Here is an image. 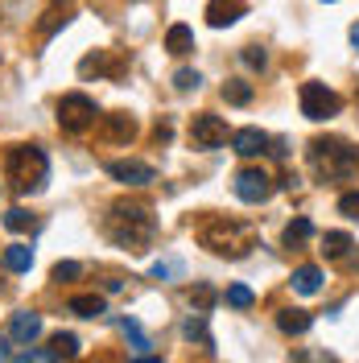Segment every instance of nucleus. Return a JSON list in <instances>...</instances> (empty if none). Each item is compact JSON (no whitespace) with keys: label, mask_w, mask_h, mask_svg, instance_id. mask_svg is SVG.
I'll return each mask as SVG.
<instances>
[{"label":"nucleus","mask_w":359,"mask_h":363,"mask_svg":"<svg viewBox=\"0 0 359 363\" xmlns=\"http://www.w3.org/2000/svg\"><path fill=\"white\" fill-rule=\"evenodd\" d=\"M153 231H158V223L145 203H116L108 215V235L128 252H145L153 244Z\"/></svg>","instance_id":"nucleus-1"},{"label":"nucleus","mask_w":359,"mask_h":363,"mask_svg":"<svg viewBox=\"0 0 359 363\" xmlns=\"http://www.w3.org/2000/svg\"><path fill=\"white\" fill-rule=\"evenodd\" d=\"M4 174H9L17 194H38V190H45V182H50V157H45L38 145H13L4 153Z\"/></svg>","instance_id":"nucleus-2"},{"label":"nucleus","mask_w":359,"mask_h":363,"mask_svg":"<svg viewBox=\"0 0 359 363\" xmlns=\"http://www.w3.org/2000/svg\"><path fill=\"white\" fill-rule=\"evenodd\" d=\"M199 244L211 248L215 256H244L248 252V227L231 219H206L199 227Z\"/></svg>","instance_id":"nucleus-3"},{"label":"nucleus","mask_w":359,"mask_h":363,"mask_svg":"<svg viewBox=\"0 0 359 363\" xmlns=\"http://www.w3.org/2000/svg\"><path fill=\"white\" fill-rule=\"evenodd\" d=\"M310 161H314V169L322 178H347L351 169L359 165V153L351 145H343V140H314L310 145Z\"/></svg>","instance_id":"nucleus-4"},{"label":"nucleus","mask_w":359,"mask_h":363,"mask_svg":"<svg viewBox=\"0 0 359 363\" xmlns=\"http://www.w3.org/2000/svg\"><path fill=\"white\" fill-rule=\"evenodd\" d=\"M95 116H99V108H95V99L91 95H83V91H70V95H62L58 99V128L62 133H87L91 124H95Z\"/></svg>","instance_id":"nucleus-5"},{"label":"nucleus","mask_w":359,"mask_h":363,"mask_svg":"<svg viewBox=\"0 0 359 363\" xmlns=\"http://www.w3.org/2000/svg\"><path fill=\"white\" fill-rule=\"evenodd\" d=\"M297 104H302V116H306V120H314V124L343 112V95H338V91H331L326 83H302V91H297Z\"/></svg>","instance_id":"nucleus-6"},{"label":"nucleus","mask_w":359,"mask_h":363,"mask_svg":"<svg viewBox=\"0 0 359 363\" xmlns=\"http://www.w3.org/2000/svg\"><path fill=\"white\" fill-rule=\"evenodd\" d=\"M190 140H194V149H219V145H227L223 116L199 112L194 120H190Z\"/></svg>","instance_id":"nucleus-7"},{"label":"nucleus","mask_w":359,"mask_h":363,"mask_svg":"<svg viewBox=\"0 0 359 363\" xmlns=\"http://www.w3.org/2000/svg\"><path fill=\"white\" fill-rule=\"evenodd\" d=\"M236 194L244 199V203H269L272 199V178L265 174V169H240L236 174Z\"/></svg>","instance_id":"nucleus-8"},{"label":"nucleus","mask_w":359,"mask_h":363,"mask_svg":"<svg viewBox=\"0 0 359 363\" xmlns=\"http://www.w3.org/2000/svg\"><path fill=\"white\" fill-rule=\"evenodd\" d=\"M108 174H112L120 186H149L158 178V169L149 161H136V157H120V161H108Z\"/></svg>","instance_id":"nucleus-9"},{"label":"nucleus","mask_w":359,"mask_h":363,"mask_svg":"<svg viewBox=\"0 0 359 363\" xmlns=\"http://www.w3.org/2000/svg\"><path fill=\"white\" fill-rule=\"evenodd\" d=\"M133 136H136V120L128 112L104 116V124H99V140H108V145H128Z\"/></svg>","instance_id":"nucleus-10"},{"label":"nucleus","mask_w":359,"mask_h":363,"mask_svg":"<svg viewBox=\"0 0 359 363\" xmlns=\"http://www.w3.org/2000/svg\"><path fill=\"white\" fill-rule=\"evenodd\" d=\"M244 13H248L244 0H211V4H206V25H211V29H227V25L240 21Z\"/></svg>","instance_id":"nucleus-11"},{"label":"nucleus","mask_w":359,"mask_h":363,"mask_svg":"<svg viewBox=\"0 0 359 363\" xmlns=\"http://www.w3.org/2000/svg\"><path fill=\"white\" fill-rule=\"evenodd\" d=\"M269 133H260V128H240V133H231V149L240 153V157H260V153H269Z\"/></svg>","instance_id":"nucleus-12"},{"label":"nucleus","mask_w":359,"mask_h":363,"mask_svg":"<svg viewBox=\"0 0 359 363\" xmlns=\"http://www.w3.org/2000/svg\"><path fill=\"white\" fill-rule=\"evenodd\" d=\"M42 335V314H33V310H17V314L9 318V339H17V342H29Z\"/></svg>","instance_id":"nucleus-13"},{"label":"nucleus","mask_w":359,"mask_h":363,"mask_svg":"<svg viewBox=\"0 0 359 363\" xmlns=\"http://www.w3.org/2000/svg\"><path fill=\"white\" fill-rule=\"evenodd\" d=\"M318 289H322V269H318V264H302V269H293V294L314 297Z\"/></svg>","instance_id":"nucleus-14"},{"label":"nucleus","mask_w":359,"mask_h":363,"mask_svg":"<svg viewBox=\"0 0 359 363\" xmlns=\"http://www.w3.org/2000/svg\"><path fill=\"white\" fill-rule=\"evenodd\" d=\"M67 310H70V314H79V318H99V314H108V297L79 294V297H70V301H67Z\"/></svg>","instance_id":"nucleus-15"},{"label":"nucleus","mask_w":359,"mask_h":363,"mask_svg":"<svg viewBox=\"0 0 359 363\" xmlns=\"http://www.w3.org/2000/svg\"><path fill=\"white\" fill-rule=\"evenodd\" d=\"M70 13H74V0H50V9H45V21L38 25V29H42V38H50L58 25H67Z\"/></svg>","instance_id":"nucleus-16"},{"label":"nucleus","mask_w":359,"mask_h":363,"mask_svg":"<svg viewBox=\"0 0 359 363\" xmlns=\"http://www.w3.org/2000/svg\"><path fill=\"white\" fill-rule=\"evenodd\" d=\"M79 74H83V79H91V74H95V79H104V74H116L112 54H108V50H95V54H87V58L79 62Z\"/></svg>","instance_id":"nucleus-17"},{"label":"nucleus","mask_w":359,"mask_h":363,"mask_svg":"<svg viewBox=\"0 0 359 363\" xmlns=\"http://www.w3.org/2000/svg\"><path fill=\"white\" fill-rule=\"evenodd\" d=\"M277 326H281L285 335H306V330L314 326V318H310V310H281V314H277Z\"/></svg>","instance_id":"nucleus-18"},{"label":"nucleus","mask_w":359,"mask_h":363,"mask_svg":"<svg viewBox=\"0 0 359 363\" xmlns=\"http://www.w3.org/2000/svg\"><path fill=\"white\" fill-rule=\"evenodd\" d=\"M165 50H170V54H190V50H194V33H190V25H170V29H165Z\"/></svg>","instance_id":"nucleus-19"},{"label":"nucleus","mask_w":359,"mask_h":363,"mask_svg":"<svg viewBox=\"0 0 359 363\" xmlns=\"http://www.w3.org/2000/svg\"><path fill=\"white\" fill-rule=\"evenodd\" d=\"M4 269H9V272H29V269H33V248H25V244L4 248Z\"/></svg>","instance_id":"nucleus-20"},{"label":"nucleus","mask_w":359,"mask_h":363,"mask_svg":"<svg viewBox=\"0 0 359 363\" xmlns=\"http://www.w3.org/2000/svg\"><path fill=\"white\" fill-rule=\"evenodd\" d=\"M182 335H186L190 342L199 339L202 347H206V351L215 347V342H211V330H206V314H194V318H186V322H182Z\"/></svg>","instance_id":"nucleus-21"},{"label":"nucleus","mask_w":359,"mask_h":363,"mask_svg":"<svg viewBox=\"0 0 359 363\" xmlns=\"http://www.w3.org/2000/svg\"><path fill=\"white\" fill-rule=\"evenodd\" d=\"M314 240V223L310 219H293L289 227H285V244L289 248H302V244H310Z\"/></svg>","instance_id":"nucleus-22"},{"label":"nucleus","mask_w":359,"mask_h":363,"mask_svg":"<svg viewBox=\"0 0 359 363\" xmlns=\"http://www.w3.org/2000/svg\"><path fill=\"white\" fill-rule=\"evenodd\" d=\"M223 99L227 104H236V108L252 104V83H244V79H227L223 83Z\"/></svg>","instance_id":"nucleus-23"},{"label":"nucleus","mask_w":359,"mask_h":363,"mask_svg":"<svg viewBox=\"0 0 359 363\" xmlns=\"http://www.w3.org/2000/svg\"><path fill=\"white\" fill-rule=\"evenodd\" d=\"M347 248H351V235H347V231H326V235H322V252H326L331 260L347 256Z\"/></svg>","instance_id":"nucleus-24"},{"label":"nucleus","mask_w":359,"mask_h":363,"mask_svg":"<svg viewBox=\"0 0 359 363\" xmlns=\"http://www.w3.org/2000/svg\"><path fill=\"white\" fill-rule=\"evenodd\" d=\"M215 301H219V294H215L206 281L190 289V306H194V314H211V306H215Z\"/></svg>","instance_id":"nucleus-25"},{"label":"nucleus","mask_w":359,"mask_h":363,"mask_svg":"<svg viewBox=\"0 0 359 363\" xmlns=\"http://www.w3.org/2000/svg\"><path fill=\"white\" fill-rule=\"evenodd\" d=\"M50 347H54L62 359H79V355H83V347H79V339H74L70 330H58V335L50 339Z\"/></svg>","instance_id":"nucleus-26"},{"label":"nucleus","mask_w":359,"mask_h":363,"mask_svg":"<svg viewBox=\"0 0 359 363\" xmlns=\"http://www.w3.org/2000/svg\"><path fill=\"white\" fill-rule=\"evenodd\" d=\"M33 223H38V219H33L25 206H9V211H4V227H9V231H33Z\"/></svg>","instance_id":"nucleus-27"},{"label":"nucleus","mask_w":359,"mask_h":363,"mask_svg":"<svg viewBox=\"0 0 359 363\" xmlns=\"http://www.w3.org/2000/svg\"><path fill=\"white\" fill-rule=\"evenodd\" d=\"M120 330H124V335L133 339V351H136V355H145V351L153 347V342L140 335V322H136V318H120Z\"/></svg>","instance_id":"nucleus-28"},{"label":"nucleus","mask_w":359,"mask_h":363,"mask_svg":"<svg viewBox=\"0 0 359 363\" xmlns=\"http://www.w3.org/2000/svg\"><path fill=\"white\" fill-rule=\"evenodd\" d=\"M223 301H227V306H236V310H252V301H256V294H252L248 285H227Z\"/></svg>","instance_id":"nucleus-29"},{"label":"nucleus","mask_w":359,"mask_h":363,"mask_svg":"<svg viewBox=\"0 0 359 363\" xmlns=\"http://www.w3.org/2000/svg\"><path fill=\"white\" fill-rule=\"evenodd\" d=\"M21 363H62V355H58L54 347H33V342H29V351L21 355Z\"/></svg>","instance_id":"nucleus-30"},{"label":"nucleus","mask_w":359,"mask_h":363,"mask_svg":"<svg viewBox=\"0 0 359 363\" xmlns=\"http://www.w3.org/2000/svg\"><path fill=\"white\" fill-rule=\"evenodd\" d=\"M240 58H244V67H252V70H265V67H269V54H265L260 45H248Z\"/></svg>","instance_id":"nucleus-31"},{"label":"nucleus","mask_w":359,"mask_h":363,"mask_svg":"<svg viewBox=\"0 0 359 363\" xmlns=\"http://www.w3.org/2000/svg\"><path fill=\"white\" fill-rule=\"evenodd\" d=\"M79 272H83V264H74V260H58V264H54V272H50V277H54V281H74Z\"/></svg>","instance_id":"nucleus-32"},{"label":"nucleus","mask_w":359,"mask_h":363,"mask_svg":"<svg viewBox=\"0 0 359 363\" xmlns=\"http://www.w3.org/2000/svg\"><path fill=\"white\" fill-rule=\"evenodd\" d=\"M199 83H202L199 70H178V74H174V87H178V91H194Z\"/></svg>","instance_id":"nucleus-33"},{"label":"nucleus","mask_w":359,"mask_h":363,"mask_svg":"<svg viewBox=\"0 0 359 363\" xmlns=\"http://www.w3.org/2000/svg\"><path fill=\"white\" fill-rule=\"evenodd\" d=\"M338 211H343L347 219H359V190H347V194L338 199Z\"/></svg>","instance_id":"nucleus-34"},{"label":"nucleus","mask_w":359,"mask_h":363,"mask_svg":"<svg viewBox=\"0 0 359 363\" xmlns=\"http://www.w3.org/2000/svg\"><path fill=\"white\" fill-rule=\"evenodd\" d=\"M153 277H158V281H165V277H174V264H153Z\"/></svg>","instance_id":"nucleus-35"},{"label":"nucleus","mask_w":359,"mask_h":363,"mask_svg":"<svg viewBox=\"0 0 359 363\" xmlns=\"http://www.w3.org/2000/svg\"><path fill=\"white\" fill-rule=\"evenodd\" d=\"M0 363H13V355H9V335H0Z\"/></svg>","instance_id":"nucleus-36"},{"label":"nucleus","mask_w":359,"mask_h":363,"mask_svg":"<svg viewBox=\"0 0 359 363\" xmlns=\"http://www.w3.org/2000/svg\"><path fill=\"white\" fill-rule=\"evenodd\" d=\"M351 45H355V50H359V21L351 25Z\"/></svg>","instance_id":"nucleus-37"},{"label":"nucleus","mask_w":359,"mask_h":363,"mask_svg":"<svg viewBox=\"0 0 359 363\" xmlns=\"http://www.w3.org/2000/svg\"><path fill=\"white\" fill-rule=\"evenodd\" d=\"M326 4H335V0H326Z\"/></svg>","instance_id":"nucleus-38"}]
</instances>
